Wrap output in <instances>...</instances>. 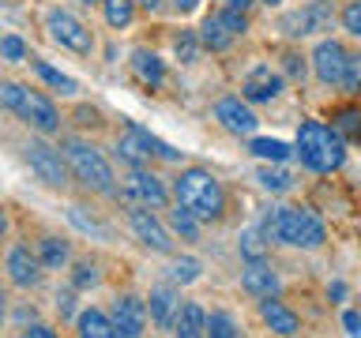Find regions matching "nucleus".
I'll return each instance as SVG.
<instances>
[{"label":"nucleus","mask_w":361,"mask_h":338,"mask_svg":"<svg viewBox=\"0 0 361 338\" xmlns=\"http://www.w3.org/2000/svg\"><path fill=\"white\" fill-rule=\"evenodd\" d=\"M173 203L185 207L188 214H196L200 222H222L230 211V192L211 169L203 165H185L173 177Z\"/></svg>","instance_id":"obj_1"},{"label":"nucleus","mask_w":361,"mask_h":338,"mask_svg":"<svg viewBox=\"0 0 361 338\" xmlns=\"http://www.w3.org/2000/svg\"><path fill=\"white\" fill-rule=\"evenodd\" d=\"M267 244H286L301 248V252H316L327 241V225L312 207H271L259 222Z\"/></svg>","instance_id":"obj_2"},{"label":"nucleus","mask_w":361,"mask_h":338,"mask_svg":"<svg viewBox=\"0 0 361 338\" xmlns=\"http://www.w3.org/2000/svg\"><path fill=\"white\" fill-rule=\"evenodd\" d=\"M293 154H298V162L309 169V173H338L346 162V139L343 132L331 128V124L324 120H301L298 124V139H293Z\"/></svg>","instance_id":"obj_3"},{"label":"nucleus","mask_w":361,"mask_h":338,"mask_svg":"<svg viewBox=\"0 0 361 338\" xmlns=\"http://www.w3.org/2000/svg\"><path fill=\"white\" fill-rule=\"evenodd\" d=\"M61 151L68 158L72 180H79L87 192H94V196H117V192H121L117 177H113L109 158L102 154L94 143L79 139V135H68V139H61Z\"/></svg>","instance_id":"obj_4"},{"label":"nucleus","mask_w":361,"mask_h":338,"mask_svg":"<svg viewBox=\"0 0 361 338\" xmlns=\"http://www.w3.org/2000/svg\"><path fill=\"white\" fill-rule=\"evenodd\" d=\"M0 106L11 109L19 120H27L38 135H56L61 132V109L53 106V98H45L42 90H34L27 83L0 79Z\"/></svg>","instance_id":"obj_5"},{"label":"nucleus","mask_w":361,"mask_h":338,"mask_svg":"<svg viewBox=\"0 0 361 338\" xmlns=\"http://www.w3.org/2000/svg\"><path fill=\"white\" fill-rule=\"evenodd\" d=\"M45 30H49V38L61 45V49H68V53H75V56L94 53V34H90V27L75 15V11L49 8L45 11Z\"/></svg>","instance_id":"obj_6"},{"label":"nucleus","mask_w":361,"mask_h":338,"mask_svg":"<svg viewBox=\"0 0 361 338\" xmlns=\"http://www.w3.org/2000/svg\"><path fill=\"white\" fill-rule=\"evenodd\" d=\"M124 218H128V230H132V237H135L143 248H151V252H158V256H173V252H177L169 225H166L162 218H154L151 207H143V203H128Z\"/></svg>","instance_id":"obj_7"},{"label":"nucleus","mask_w":361,"mask_h":338,"mask_svg":"<svg viewBox=\"0 0 361 338\" xmlns=\"http://www.w3.org/2000/svg\"><path fill=\"white\" fill-rule=\"evenodd\" d=\"M23 158H27V165L38 173V180L45 188L61 192L68 180H72V169H68V158H64L61 146H53L45 139H30L27 146H23Z\"/></svg>","instance_id":"obj_8"},{"label":"nucleus","mask_w":361,"mask_h":338,"mask_svg":"<svg viewBox=\"0 0 361 338\" xmlns=\"http://www.w3.org/2000/svg\"><path fill=\"white\" fill-rule=\"evenodd\" d=\"M331 23H335V8L327 4V0H309V4L286 11V15L279 19V30L286 34V38H312V34L331 30Z\"/></svg>","instance_id":"obj_9"},{"label":"nucleus","mask_w":361,"mask_h":338,"mask_svg":"<svg viewBox=\"0 0 361 338\" xmlns=\"http://www.w3.org/2000/svg\"><path fill=\"white\" fill-rule=\"evenodd\" d=\"M117 196L132 199V203H143V207H166L173 199V192L166 188V180L154 173L151 165H140V169H128L124 173V184Z\"/></svg>","instance_id":"obj_10"},{"label":"nucleus","mask_w":361,"mask_h":338,"mask_svg":"<svg viewBox=\"0 0 361 338\" xmlns=\"http://www.w3.org/2000/svg\"><path fill=\"white\" fill-rule=\"evenodd\" d=\"M316 79L324 87H346V68H350V49L338 38H320L309 56Z\"/></svg>","instance_id":"obj_11"},{"label":"nucleus","mask_w":361,"mask_h":338,"mask_svg":"<svg viewBox=\"0 0 361 338\" xmlns=\"http://www.w3.org/2000/svg\"><path fill=\"white\" fill-rule=\"evenodd\" d=\"M282 90H286V75L271 64H256L248 68L241 79V98L252 101V106H267V101H279Z\"/></svg>","instance_id":"obj_12"},{"label":"nucleus","mask_w":361,"mask_h":338,"mask_svg":"<svg viewBox=\"0 0 361 338\" xmlns=\"http://www.w3.org/2000/svg\"><path fill=\"white\" fill-rule=\"evenodd\" d=\"M113 327H117V338H147V301L135 297V293H117L113 297Z\"/></svg>","instance_id":"obj_13"},{"label":"nucleus","mask_w":361,"mask_h":338,"mask_svg":"<svg viewBox=\"0 0 361 338\" xmlns=\"http://www.w3.org/2000/svg\"><path fill=\"white\" fill-rule=\"evenodd\" d=\"M214 120L222 124L230 135H252L259 128V117H256V109H252V101H245L241 94H226L214 101Z\"/></svg>","instance_id":"obj_14"},{"label":"nucleus","mask_w":361,"mask_h":338,"mask_svg":"<svg viewBox=\"0 0 361 338\" xmlns=\"http://www.w3.org/2000/svg\"><path fill=\"white\" fill-rule=\"evenodd\" d=\"M4 270H8L11 286H19V289H38L45 267H42L38 252H30L27 244H11L8 252H4Z\"/></svg>","instance_id":"obj_15"},{"label":"nucleus","mask_w":361,"mask_h":338,"mask_svg":"<svg viewBox=\"0 0 361 338\" xmlns=\"http://www.w3.org/2000/svg\"><path fill=\"white\" fill-rule=\"evenodd\" d=\"M241 289L248 293V297L264 301V297H279L282 289V278L279 270L267 263V259H252V263L241 267Z\"/></svg>","instance_id":"obj_16"},{"label":"nucleus","mask_w":361,"mask_h":338,"mask_svg":"<svg viewBox=\"0 0 361 338\" xmlns=\"http://www.w3.org/2000/svg\"><path fill=\"white\" fill-rule=\"evenodd\" d=\"M180 304H185V301H180L177 286H173V282H162V286H154L151 297H147V312H151L154 327H162V331H173Z\"/></svg>","instance_id":"obj_17"},{"label":"nucleus","mask_w":361,"mask_h":338,"mask_svg":"<svg viewBox=\"0 0 361 338\" xmlns=\"http://www.w3.org/2000/svg\"><path fill=\"white\" fill-rule=\"evenodd\" d=\"M256 308H259V320H264L275 334L293 338V334L301 331V315L293 312L286 301H279V297H264V301H256Z\"/></svg>","instance_id":"obj_18"},{"label":"nucleus","mask_w":361,"mask_h":338,"mask_svg":"<svg viewBox=\"0 0 361 338\" xmlns=\"http://www.w3.org/2000/svg\"><path fill=\"white\" fill-rule=\"evenodd\" d=\"M128 68H132V75L140 79L143 87H151V90L166 83V61L158 53H151V49H132Z\"/></svg>","instance_id":"obj_19"},{"label":"nucleus","mask_w":361,"mask_h":338,"mask_svg":"<svg viewBox=\"0 0 361 338\" xmlns=\"http://www.w3.org/2000/svg\"><path fill=\"white\" fill-rule=\"evenodd\" d=\"M75 338H117V327H113V315L102 308H79L75 315Z\"/></svg>","instance_id":"obj_20"},{"label":"nucleus","mask_w":361,"mask_h":338,"mask_svg":"<svg viewBox=\"0 0 361 338\" xmlns=\"http://www.w3.org/2000/svg\"><path fill=\"white\" fill-rule=\"evenodd\" d=\"M173 334L177 338H207V312H203L196 301H185L177 312Z\"/></svg>","instance_id":"obj_21"},{"label":"nucleus","mask_w":361,"mask_h":338,"mask_svg":"<svg viewBox=\"0 0 361 338\" xmlns=\"http://www.w3.org/2000/svg\"><path fill=\"white\" fill-rule=\"evenodd\" d=\"M200 42H203V49H211V53H226L233 45V34L226 30V23L219 19V11H214V15H207L200 23Z\"/></svg>","instance_id":"obj_22"},{"label":"nucleus","mask_w":361,"mask_h":338,"mask_svg":"<svg viewBox=\"0 0 361 338\" xmlns=\"http://www.w3.org/2000/svg\"><path fill=\"white\" fill-rule=\"evenodd\" d=\"M38 259L45 270H64L72 263V244L61 241V237H42L38 241Z\"/></svg>","instance_id":"obj_23"},{"label":"nucleus","mask_w":361,"mask_h":338,"mask_svg":"<svg viewBox=\"0 0 361 338\" xmlns=\"http://www.w3.org/2000/svg\"><path fill=\"white\" fill-rule=\"evenodd\" d=\"M166 222H169V233H177L185 244H196V241H200V225H203V222L196 218V214H188L185 207H177V203H173V207H169V214H166Z\"/></svg>","instance_id":"obj_24"},{"label":"nucleus","mask_w":361,"mask_h":338,"mask_svg":"<svg viewBox=\"0 0 361 338\" xmlns=\"http://www.w3.org/2000/svg\"><path fill=\"white\" fill-rule=\"evenodd\" d=\"M30 68L38 72V79H42V83H49L53 90H61V94H68V98H72L75 90H79V83H75L72 75H64L61 68H53L49 61H42V56H30Z\"/></svg>","instance_id":"obj_25"},{"label":"nucleus","mask_w":361,"mask_h":338,"mask_svg":"<svg viewBox=\"0 0 361 338\" xmlns=\"http://www.w3.org/2000/svg\"><path fill=\"white\" fill-rule=\"evenodd\" d=\"M203 275V263L196 256H169V267H166V278L173 286H192Z\"/></svg>","instance_id":"obj_26"},{"label":"nucleus","mask_w":361,"mask_h":338,"mask_svg":"<svg viewBox=\"0 0 361 338\" xmlns=\"http://www.w3.org/2000/svg\"><path fill=\"white\" fill-rule=\"evenodd\" d=\"M135 11H140L135 0H102V19H106L113 30H128Z\"/></svg>","instance_id":"obj_27"},{"label":"nucleus","mask_w":361,"mask_h":338,"mask_svg":"<svg viewBox=\"0 0 361 338\" xmlns=\"http://www.w3.org/2000/svg\"><path fill=\"white\" fill-rule=\"evenodd\" d=\"M248 154H256L259 162H286V158L293 154V146L290 143H282V139H248Z\"/></svg>","instance_id":"obj_28"},{"label":"nucleus","mask_w":361,"mask_h":338,"mask_svg":"<svg viewBox=\"0 0 361 338\" xmlns=\"http://www.w3.org/2000/svg\"><path fill=\"white\" fill-rule=\"evenodd\" d=\"M207 338H241V323H237L233 312L214 308L207 315Z\"/></svg>","instance_id":"obj_29"},{"label":"nucleus","mask_w":361,"mask_h":338,"mask_svg":"<svg viewBox=\"0 0 361 338\" xmlns=\"http://www.w3.org/2000/svg\"><path fill=\"white\" fill-rule=\"evenodd\" d=\"M102 286V270L94 259H75L72 263V289L75 293H87V289H94Z\"/></svg>","instance_id":"obj_30"},{"label":"nucleus","mask_w":361,"mask_h":338,"mask_svg":"<svg viewBox=\"0 0 361 338\" xmlns=\"http://www.w3.org/2000/svg\"><path fill=\"white\" fill-rule=\"evenodd\" d=\"M200 49H203V42H200L196 30L173 34V56H177L180 64H196V61H200Z\"/></svg>","instance_id":"obj_31"},{"label":"nucleus","mask_w":361,"mask_h":338,"mask_svg":"<svg viewBox=\"0 0 361 338\" xmlns=\"http://www.w3.org/2000/svg\"><path fill=\"white\" fill-rule=\"evenodd\" d=\"M237 252H241L245 263H252V259H267V241L259 230H245L241 241H237Z\"/></svg>","instance_id":"obj_32"},{"label":"nucleus","mask_w":361,"mask_h":338,"mask_svg":"<svg viewBox=\"0 0 361 338\" xmlns=\"http://www.w3.org/2000/svg\"><path fill=\"white\" fill-rule=\"evenodd\" d=\"M256 180H259L267 192H290V188H293V173H290V169H279V162H275V169L264 165V169L256 173Z\"/></svg>","instance_id":"obj_33"},{"label":"nucleus","mask_w":361,"mask_h":338,"mask_svg":"<svg viewBox=\"0 0 361 338\" xmlns=\"http://www.w3.org/2000/svg\"><path fill=\"white\" fill-rule=\"evenodd\" d=\"M331 128H338L343 135H357L361 132V106H343L331 113Z\"/></svg>","instance_id":"obj_34"},{"label":"nucleus","mask_w":361,"mask_h":338,"mask_svg":"<svg viewBox=\"0 0 361 338\" xmlns=\"http://www.w3.org/2000/svg\"><path fill=\"white\" fill-rule=\"evenodd\" d=\"M282 75H286L290 83H305V75H309V61H305L301 53L286 49V53H282Z\"/></svg>","instance_id":"obj_35"},{"label":"nucleus","mask_w":361,"mask_h":338,"mask_svg":"<svg viewBox=\"0 0 361 338\" xmlns=\"http://www.w3.org/2000/svg\"><path fill=\"white\" fill-rule=\"evenodd\" d=\"M68 218H72L83 233H90V237H109V225L98 222L94 214H83V207H72V211H68Z\"/></svg>","instance_id":"obj_36"},{"label":"nucleus","mask_w":361,"mask_h":338,"mask_svg":"<svg viewBox=\"0 0 361 338\" xmlns=\"http://www.w3.org/2000/svg\"><path fill=\"white\" fill-rule=\"evenodd\" d=\"M338 23H343V30L350 38L361 42V0H346V8L338 11Z\"/></svg>","instance_id":"obj_37"},{"label":"nucleus","mask_w":361,"mask_h":338,"mask_svg":"<svg viewBox=\"0 0 361 338\" xmlns=\"http://www.w3.org/2000/svg\"><path fill=\"white\" fill-rule=\"evenodd\" d=\"M0 56L11 61V64L27 61V42H23L19 34H4V38H0Z\"/></svg>","instance_id":"obj_38"},{"label":"nucleus","mask_w":361,"mask_h":338,"mask_svg":"<svg viewBox=\"0 0 361 338\" xmlns=\"http://www.w3.org/2000/svg\"><path fill=\"white\" fill-rule=\"evenodd\" d=\"M219 19L226 23V30L233 34V38H245L248 34V11H233V8H222Z\"/></svg>","instance_id":"obj_39"},{"label":"nucleus","mask_w":361,"mask_h":338,"mask_svg":"<svg viewBox=\"0 0 361 338\" xmlns=\"http://www.w3.org/2000/svg\"><path fill=\"white\" fill-rule=\"evenodd\" d=\"M346 90L354 98H361V53H350V68H346Z\"/></svg>","instance_id":"obj_40"},{"label":"nucleus","mask_w":361,"mask_h":338,"mask_svg":"<svg viewBox=\"0 0 361 338\" xmlns=\"http://www.w3.org/2000/svg\"><path fill=\"white\" fill-rule=\"evenodd\" d=\"M56 315L61 320H75V289H56Z\"/></svg>","instance_id":"obj_41"},{"label":"nucleus","mask_w":361,"mask_h":338,"mask_svg":"<svg viewBox=\"0 0 361 338\" xmlns=\"http://www.w3.org/2000/svg\"><path fill=\"white\" fill-rule=\"evenodd\" d=\"M19 338H61V334H56L53 327H45V323H30V327H23Z\"/></svg>","instance_id":"obj_42"},{"label":"nucleus","mask_w":361,"mask_h":338,"mask_svg":"<svg viewBox=\"0 0 361 338\" xmlns=\"http://www.w3.org/2000/svg\"><path fill=\"white\" fill-rule=\"evenodd\" d=\"M173 8L180 11V15H192V11L200 8V0H173Z\"/></svg>","instance_id":"obj_43"},{"label":"nucleus","mask_w":361,"mask_h":338,"mask_svg":"<svg viewBox=\"0 0 361 338\" xmlns=\"http://www.w3.org/2000/svg\"><path fill=\"white\" fill-rule=\"evenodd\" d=\"M135 4H140L147 15H158V11H162V0H135Z\"/></svg>","instance_id":"obj_44"},{"label":"nucleus","mask_w":361,"mask_h":338,"mask_svg":"<svg viewBox=\"0 0 361 338\" xmlns=\"http://www.w3.org/2000/svg\"><path fill=\"white\" fill-rule=\"evenodd\" d=\"M346 327H350V334H361V320H357V312H346Z\"/></svg>","instance_id":"obj_45"},{"label":"nucleus","mask_w":361,"mask_h":338,"mask_svg":"<svg viewBox=\"0 0 361 338\" xmlns=\"http://www.w3.org/2000/svg\"><path fill=\"white\" fill-rule=\"evenodd\" d=\"M252 4H256V0H226V8H233V11H248Z\"/></svg>","instance_id":"obj_46"},{"label":"nucleus","mask_w":361,"mask_h":338,"mask_svg":"<svg viewBox=\"0 0 361 338\" xmlns=\"http://www.w3.org/2000/svg\"><path fill=\"white\" fill-rule=\"evenodd\" d=\"M4 320H8V293L0 289V323H4Z\"/></svg>","instance_id":"obj_47"},{"label":"nucleus","mask_w":361,"mask_h":338,"mask_svg":"<svg viewBox=\"0 0 361 338\" xmlns=\"http://www.w3.org/2000/svg\"><path fill=\"white\" fill-rule=\"evenodd\" d=\"M4 233H8V211L0 207V237H4Z\"/></svg>","instance_id":"obj_48"},{"label":"nucleus","mask_w":361,"mask_h":338,"mask_svg":"<svg viewBox=\"0 0 361 338\" xmlns=\"http://www.w3.org/2000/svg\"><path fill=\"white\" fill-rule=\"evenodd\" d=\"M256 4H267V8H279L282 0H256Z\"/></svg>","instance_id":"obj_49"},{"label":"nucleus","mask_w":361,"mask_h":338,"mask_svg":"<svg viewBox=\"0 0 361 338\" xmlns=\"http://www.w3.org/2000/svg\"><path fill=\"white\" fill-rule=\"evenodd\" d=\"M83 4H102V0H83Z\"/></svg>","instance_id":"obj_50"}]
</instances>
